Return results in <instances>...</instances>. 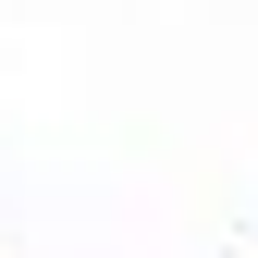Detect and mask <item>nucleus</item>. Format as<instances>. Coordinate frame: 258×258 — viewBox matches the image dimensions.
I'll return each instance as SVG.
<instances>
[]
</instances>
